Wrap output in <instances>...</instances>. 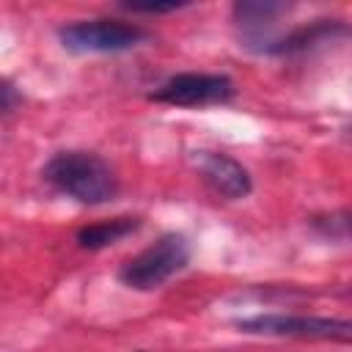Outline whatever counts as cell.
<instances>
[{"label":"cell","mask_w":352,"mask_h":352,"mask_svg":"<svg viewBox=\"0 0 352 352\" xmlns=\"http://www.w3.org/2000/svg\"><path fill=\"white\" fill-rule=\"evenodd\" d=\"M44 179L80 204H104L116 195L113 168L91 151H60L44 165Z\"/></svg>","instance_id":"1"},{"label":"cell","mask_w":352,"mask_h":352,"mask_svg":"<svg viewBox=\"0 0 352 352\" xmlns=\"http://www.w3.org/2000/svg\"><path fill=\"white\" fill-rule=\"evenodd\" d=\"M190 258V248H187V239L182 234H165L160 236L151 248L140 250L138 256H132L121 270H118V278L121 283H126L129 289H138V292H148V289H157L162 286L170 275H176L179 270H184Z\"/></svg>","instance_id":"2"},{"label":"cell","mask_w":352,"mask_h":352,"mask_svg":"<svg viewBox=\"0 0 352 352\" xmlns=\"http://www.w3.org/2000/svg\"><path fill=\"white\" fill-rule=\"evenodd\" d=\"M245 333L258 336H289V338H319L352 344V322L330 316H300V314H256L236 322Z\"/></svg>","instance_id":"3"},{"label":"cell","mask_w":352,"mask_h":352,"mask_svg":"<svg viewBox=\"0 0 352 352\" xmlns=\"http://www.w3.org/2000/svg\"><path fill=\"white\" fill-rule=\"evenodd\" d=\"M60 41L72 52H124L146 38V30L121 19H82L58 30Z\"/></svg>","instance_id":"4"},{"label":"cell","mask_w":352,"mask_h":352,"mask_svg":"<svg viewBox=\"0 0 352 352\" xmlns=\"http://www.w3.org/2000/svg\"><path fill=\"white\" fill-rule=\"evenodd\" d=\"M234 80L226 74H176L165 80L151 99L173 107H195V104H214V102H228L234 96Z\"/></svg>","instance_id":"5"},{"label":"cell","mask_w":352,"mask_h":352,"mask_svg":"<svg viewBox=\"0 0 352 352\" xmlns=\"http://www.w3.org/2000/svg\"><path fill=\"white\" fill-rule=\"evenodd\" d=\"M195 168L201 173V179L223 198H245L253 190L250 173L228 154H217V151H195Z\"/></svg>","instance_id":"6"},{"label":"cell","mask_w":352,"mask_h":352,"mask_svg":"<svg viewBox=\"0 0 352 352\" xmlns=\"http://www.w3.org/2000/svg\"><path fill=\"white\" fill-rule=\"evenodd\" d=\"M135 228H138L135 217H116V220H104V223H94V226L80 228L77 231V242H80V248L99 250V248H107V245L124 239Z\"/></svg>","instance_id":"7"},{"label":"cell","mask_w":352,"mask_h":352,"mask_svg":"<svg viewBox=\"0 0 352 352\" xmlns=\"http://www.w3.org/2000/svg\"><path fill=\"white\" fill-rule=\"evenodd\" d=\"M286 11L283 3H261V0H245V3H236L234 6V16L239 25L245 28H258L264 22H272L275 14Z\"/></svg>","instance_id":"8"},{"label":"cell","mask_w":352,"mask_h":352,"mask_svg":"<svg viewBox=\"0 0 352 352\" xmlns=\"http://www.w3.org/2000/svg\"><path fill=\"white\" fill-rule=\"evenodd\" d=\"M126 8L135 14H168L182 8V3H126Z\"/></svg>","instance_id":"9"},{"label":"cell","mask_w":352,"mask_h":352,"mask_svg":"<svg viewBox=\"0 0 352 352\" xmlns=\"http://www.w3.org/2000/svg\"><path fill=\"white\" fill-rule=\"evenodd\" d=\"M330 226L336 228V234H341V236H349V239H352V214L330 217Z\"/></svg>","instance_id":"10"},{"label":"cell","mask_w":352,"mask_h":352,"mask_svg":"<svg viewBox=\"0 0 352 352\" xmlns=\"http://www.w3.org/2000/svg\"><path fill=\"white\" fill-rule=\"evenodd\" d=\"M3 96H6L3 110H6V113H11V107H14V94H11V85H8V82H3Z\"/></svg>","instance_id":"11"}]
</instances>
